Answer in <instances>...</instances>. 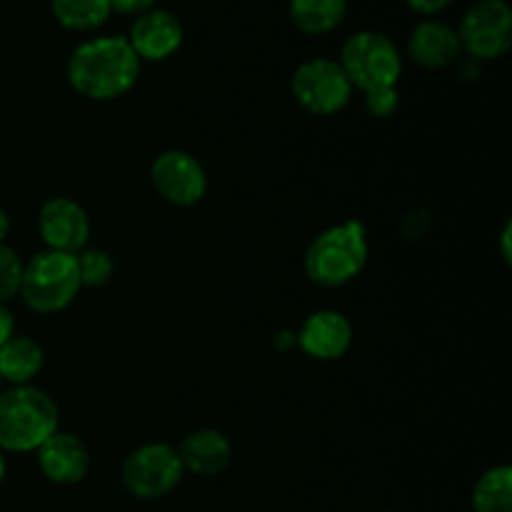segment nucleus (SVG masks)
<instances>
[{
  "instance_id": "a878e982",
  "label": "nucleus",
  "mask_w": 512,
  "mask_h": 512,
  "mask_svg": "<svg viewBox=\"0 0 512 512\" xmlns=\"http://www.w3.org/2000/svg\"><path fill=\"white\" fill-rule=\"evenodd\" d=\"M8 233H10V218H8V213L0 208V243H5Z\"/></svg>"
},
{
  "instance_id": "9d476101",
  "label": "nucleus",
  "mask_w": 512,
  "mask_h": 512,
  "mask_svg": "<svg viewBox=\"0 0 512 512\" xmlns=\"http://www.w3.org/2000/svg\"><path fill=\"white\" fill-rule=\"evenodd\" d=\"M38 230L48 250L78 255L90 235V220L83 205L70 198H50L40 208Z\"/></svg>"
},
{
  "instance_id": "423d86ee",
  "label": "nucleus",
  "mask_w": 512,
  "mask_h": 512,
  "mask_svg": "<svg viewBox=\"0 0 512 512\" xmlns=\"http://www.w3.org/2000/svg\"><path fill=\"white\" fill-rule=\"evenodd\" d=\"M183 473L178 450L165 443H148L125 458L123 485L133 498L158 500L178 488Z\"/></svg>"
},
{
  "instance_id": "bb28decb",
  "label": "nucleus",
  "mask_w": 512,
  "mask_h": 512,
  "mask_svg": "<svg viewBox=\"0 0 512 512\" xmlns=\"http://www.w3.org/2000/svg\"><path fill=\"white\" fill-rule=\"evenodd\" d=\"M500 240H503V260H505V263H510V223L503 228V235H500Z\"/></svg>"
},
{
  "instance_id": "9b49d317",
  "label": "nucleus",
  "mask_w": 512,
  "mask_h": 512,
  "mask_svg": "<svg viewBox=\"0 0 512 512\" xmlns=\"http://www.w3.org/2000/svg\"><path fill=\"white\" fill-rule=\"evenodd\" d=\"M128 43L140 60H165L183 45V25L168 10L150 8L135 18Z\"/></svg>"
},
{
  "instance_id": "4be33fe9",
  "label": "nucleus",
  "mask_w": 512,
  "mask_h": 512,
  "mask_svg": "<svg viewBox=\"0 0 512 512\" xmlns=\"http://www.w3.org/2000/svg\"><path fill=\"white\" fill-rule=\"evenodd\" d=\"M400 95L395 88H380L365 93V108L373 118H390L398 110Z\"/></svg>"
},
{
  "instance_id": "39448f33",
  "label": "nucleus",
  "mask_w": 512,
  "mask_h": 512,
  "mask_svg": "<svg viewBox=\"0 0 512 512\" xmlns=\"http://www.w3.org/2000/svg\"><path fill=\"white\" fill-rule=\"evenodd\" d=\"M340 68L353 88L370 93V90L395 88L403 73V58L388 35L360 30L345 40L340 50Z\"/></svg>"
},
{
  "instance_id": "20e7f679",
  "label": "nucleus",
  "mask_w": 512,
  "mask_h": 512,
  "mask_svg": "<svg viewBox=\"0 0 512 512\" xmlns=\"http://www.w3.org/2000/svg\"><path fill=\"white\" fill-rule=\"evenodd\" d=\"M80 288L75 255L43 250L23 265L20 295L35 313H60L73 303Z\"/></svg>"
},
{
  "instance_id": "0eeeda50",
  "label": "nucleus",
  "mask_w": 512,
  "mask_h": 512,
  "mask_svg": "<svg viewBox=\"0 0 512 512\" xmlns=\"http://www.w3.org/2000/svg\"><path fill=\"white\" fill-rule=\"evenodd\" d=\"M460 48L475 60L503 58L512 45V10L505 0H480L455 30Z\"/></svg>"
},
{
  "instance_id": "5701e85b",
  "label": "nucleus",
  "mask_w": 512,
  "mask_h": 512,
  "mask_svg": "<svg viewBox=\"0 0 512 512\" xmlns=\"http://www.w3.org/2000/svg\"><path fill=\"white\" fill-rule=\"evenodd\" d=\"M110 10L120 15H143L155 5V0H108Z\"/></svg>"
},
{
  "instance_id": "6ab92c4d",
  "label": "nucleus",
  "mask_w": 512,
  "mask_h": 512,
  "mask_svg": "<svg viewBox=\"0 0 512 512\" xmlns=\"http://www.w3.org/2000/svg\"><path fill=\"white\" fill-rule=\"evenodd\" d=\"M50 8L63 28L78 33L100 28L113 13L108 0H50Z\"/></svg>"
},
{
  "instance_id": "a211bd4d",
  "label": "nucleus",
  "mask_w": 512,
  "mask_h": 512,
  "mask_svg": "<svg viewBox=\"0 0 512 512\" xmlns=\"http://www.w3.org/2000/svg\"><path fill=\"white\" fill-rule=\"evenodd\" d=\"M475 512H512V470L508 465L490 468L473 488Z\"/></svg>"
},
{
  "instance_id": "4468645a",
  "label": "nucleus",
  "mask_w": 512,
  "mask_h": 512,
  "mask_svg": "<svg viewBox=\"0 0 512 512\" xmlns=\"http://www.w3.org/2000/svg\"><path fill=\"white\" fill-rule=\"evenodd\" d=\"M408 53L420 68L425 70H445L460 60V38L448 23L440 20H423L415 25L408 40Z\"/></svg>"
},
{
  "instance_id": "cd10ccee",
  "label": "nucleus",
  "mask_w": 512,
  "mask_h": 512,
  "mask_svg": "<svg viewBox=\"0 0 512 512\" xmlns=\"http://www.w3.org/2000/svg\"><path fill=\"white\" fill-rule=\"evenodd\" d=\"M5 480V458H3V450H0V485Z\"/></svg>"
},
{
  "instance_id": "393cba45",
  "label": "nucleus",
  "mask_w": 512,
  "mask_h": 512,
  "mask_svg": "<svg viewBox=\"0 0 512 512\" xmlns=\"http://www.w3.org/2000/svg\"><path fill=\"white\" fill-rule=\"evenodd\" d=\"M13 328V315L5 308V303H0V345H3L5 340L13 338Z\"/></svg>"
},
{
  "instance_id": "c85d7f7f",
  "label": "nucleus",
  "mask_w": 512,
  "mask_h": 512,
  "mask_svg": "<svg viewBox=\"0 0 512 512\" xmlns=\"http://www.w3.org/2000/svg\"><path fill=\"white\" fill-rule=\"evenodd\" d=\"M380 512H388V510H380Z\"/></svg>"
},
{
  "instance_id": "f3484780",
  "label": "nucleus",
  "mask_w": 512,
  "mask_h": 512,
  "mask_svg": "<svg viewBox=\"0 0 512 512\" xmlns=\"http://www.w3.org/2000/svg\"><path fill=\"white\" fill-rule=\"evenodd\" d=\"M348 13V0H290V20L305 35H325Z\"/></svg>"
},
{
  "instance_id": "aec40b11",
  "label": "nucleus",
  "mask_w": 512,
  "mask_h": 512,
  "mask_svg": "<svg viewBox=\"0 0 512 512\" xmlns=\"http://www.w3.org/2000/svg\"><path fill=\"white\" fill-rule=\"evenodd\" d=\"M75 263H78V275L83 288H100V285H105L115 268L113 258L100 248L80 250V255H75Z\"/></svg>"
},
{
  "instance_id": "b1692460",
  "label": "nucleus",
  "mask_w": 512,
  "mask_h": 512,
  "mask_svg": "<svg viewBox=\"0 0 512 512\" xmlns=\"http://www.w3.org/2000/svg\"><path fill=\"white\" fill-rule=\"evenodd\" d=\"M405 3H408L410 8L415 10V13L435 15V13H440V10L448 8V5L453 3V0H405Z\"/></svg>"
},
{
  "instance_id": "2eb2a0df",
  "label": "nucleus",
  "mask_w": 512,
  "mask_h": 512,
  "mask_svg": "<svg viewBox=\"0 0 512 512\" xmlns=\"http://www.w3.org/2000/svg\"><path fill=\"white\" fill-rule=\"evenodd\" d=\"M183 470L195 475H218L228 468L233 458L230 440L220 430L203 428L190 433L178 450Z\"/></svg>"
},
{
  "instance_id": "ddd939ff",
  "label": "nucleus",
  "mask_w": 512,
  "mask_h": 512,
  "mask_svg": "<svg viewBox=\"0 0 512 512\" xmlns=\"http://www.w3.org/2000/svg\"><path fill=\"white\" fill-rule=\"evenodd\" d=\"M353 343V328L338 310H318L308 315L298 333V345L315 360H338Z\"/></svg>"
},
{
  "instance_id": "f257e3e1",
  "label": "nucleus",
  "mask_w": 512,
  "mask_h": 512,
  "mask_svg": "<svg viewBox=\"0 0 512 512\" xmlns=\"http://www.w3.org/2000/svg\"><path fill=\"white\" fill-rule=\"evenodd\" d=\"M138 75L140 58L120 35L88 40L68 60V83L90 100L120 98L138 83Z\"/></svg>"
},
{
  "instance_id": "c756f323",
  "label": "nucleus",
  "mask_w": 512,
  "mask_h": 512,
  "mask_svg": "<svg viewBox=\"0 0 512 512\" xmlns=\"http://www.w3.org/2000/svg\"><path fill=\"white\" fill-rule=\"evenodd\" d=\"M0 383H3V380H0Z\"/></svg>"
},
{
  "instance_id": "dca6fc26",
  "label": "nucleus",
  "mask_w": 512,
  "mask_h": 512,
  "mask_svg": "<svg viewBox=\"0 0 512 512\" xmlns=\"http://www.w3.org/2000/svg\"><path fill=\"white\" fill-rule=\"evenodd\" d=\"M43 348L28 335H13L0 345V380L13 385H30L43 370Z\"/></svg>"
},
{
  "instance_id": "6e6552de",
  "label": "nucleus",
  "mask_w": 512,
  "mask_h": 512,
  "mask_svg": "<svg viewBox=\"0 0 512 512\" xmlns=\"http://www.w3.org/2000/svg\"><path fill=\"white\" fill-rule=\"evenodd\" d=\"M293 98L313 115H335L348 105L353 85L345 78L340 63L328 58H313L298 65L293 73Z\"/></svg>"
},
{
  "instance_id": "412c9836",
  "label": "nucleus",
  "mask_w": 512,
  "mask_h": 512,
  "mask_svg": "<svg viewBox=\"0 0 512 512\" xmlns=\"http://www.w3.org/2000/svg\"><path fill=\"white\" fill-rule=\"evenodd\" d=\"M20 280H23V260L13 248L0 243V303L20 293Z\"/></svg>"
},
{
  "instance_id": "f03ea898",
  "label": "nucleus",
  "mask_w": 512,
  "mask_h": 512,
  "mask_svg": "<svg viewBox=\"0 0 512 512\" xmlns=\"http://www.w3.org/2000/svg\"><path fill=\"white\" fill-rule=\"evenodd\" d=\"M58 430V405L45 390L13 385L0 393V450L30 453Z\"/></svg>"
},
{
  "instance_id": "7ed1b4c3",
  "label": "nucleus",
  "mask_w": 512,
  "mask_h": 512,
  "mask_svg": "<svg viewBox=\"0 0 512 512\" xmlns=\"http://www.w3.org/2000/svg\"><path fill=\"white\" fill-rule=\"evenodd\" d=\"M368 233L360 220L333 225L310 243L305 253V273L315 285L340 288L363 273L368 263Z\"/></svg>"
},
{
  "instance_id": "1a4fd4ad",
  "label": "nucleus",
  "mask_w": 512,
  "mask_h": 512,
  "mask_svg": "<svg viewBox=\"0 0 512 512\" xmlns=\"http://www.w3.org/2000/svg\"><path fill=\"white\" fill-rule=\"evenodd\" d=\"M155 190L163 200L178 208H190L200 203L208 190V178H205L203 165L185 150H165L155 158L150 168Z\"/></svg>"
},
{
  "instance_id": "f8f14e48",
  "label": "nucleus",
  "mask_w": 512,
  "mask_h": 512,
  "mask_svg": "<svg viewBox=\"0 0 512 512\" xmlns=\"http://www.w3.org/2000/svg\"><path fill=\"white\" fill-rule=\"evenodd\" d=\"M35 453L43 475L55 485H78L90 470L88 448L73 433L55 430Z\"/></svg>"
}]
</instances>
